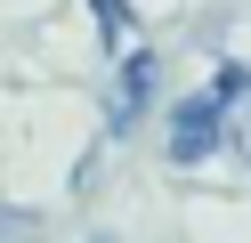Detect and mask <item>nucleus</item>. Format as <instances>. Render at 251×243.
I'll return each instance as SVG.
<instances>
[{"label":"nucleus","instance_id":"f257e3e1","mask_svg":"<svg viewBox=\"0 0 251 243\" xmlns=\"http://www.w3.org/2000/svg\"><path fill=\"white\" fill-rule=\"evenodd\" d=\"M162 146H170V162H178V170H195V162H211L219 146H227V106H219L211 89L178 97V106H170V130H162Z\"/></svg>","mask_w":251,"mask_h":243},{"label":"nucleus","instance_id":"f03ea898","mask_svg":"<svg viewBox=\"0 0 251 243\" xmlns=\"http://www.w3.org/2000/svg\"><path fill=\"white\" fill-rule=\"evenodd\" d=\"M154 81H162V65H154V49H122V81H114V113H105V138H130L138 122H146L154 106Z\"/></svg>","mask_w":251,"mask_h":243},{"label":"nucleus","instance_id":"7ed1b4c3","mask_svg":"<svg viewBox=\"0 0 251 243\" xmlns=\"http://www.w3.org/2000/svg\"><path fill=\"white\" fill-rule=\"evenodd\" d=\"M89 16H98V32H105V49H130V32H138V16H130V0H89Z\"/></svg>","mask_w":251,"mask_h":243},{"label":"nucleus","instance_id":"20e7f679","mask_svg":"<svg viewBox=\"0 0 251 243\" xmlns=\"http://www.w3.org/2000/svg\"><path fill=\"white\" fill-rule=\"evenodd\" d=\"M227 146H235V154L251 162V81H243V97L227 106Z\"/></svg>","mask_w":251,"mask_h":243},{"label":"nucleus","instance_id":"39448f33","mask_svg":"<svg viewBox=\"0 0 251 243\" xmlns=\"http://www.w3.org/2000/svg\"><path fill=\"white\" fill-rule=\"evenodd\" d=\"M243 81H251V65H235V57H227V65H219L211 81H202V89H211L219 106H235V97H243Z\"/></svg>","mask_w":251,"mask_h":243},{"label":"nucleus","instance_id":"423d86ee","mask_svg":"<svg viewBox=\"0 0 251 243\" xmlns=\"http://www.w3.org/2000/svg\"><path fill=\"white\" fill-rule=\"evenodd\" d=\"M0 235H41V211H17V203H0Z\"/></svg>","mask_w":251,"mask_h":243},{"label":"nucleus","instance_id":"0eeeda50","mask_svg":"<svg viewBox=\"0 0 251 243\" xmlns=\"http://www.w3.org/2000/svg\"><path fill=\"white\" fill-rule=\"evenodd\" d=\"M0 243H33V235H0Z\"/></svg>","mask_w":251,"mask_h":243},{"label":"nucleus","instance_id":"6e6552de","mask_svg":"<svg viewBox=\"0 0 251 243\" xmlns=\"http://www.w3.org/2000/svg\"><path fill=\"white\" fill-rule=\"evenodd\" d=\"M89 243H114V235H89Z\"/></svg>","mask_w":251,"mask_h":243}]
</instances>
